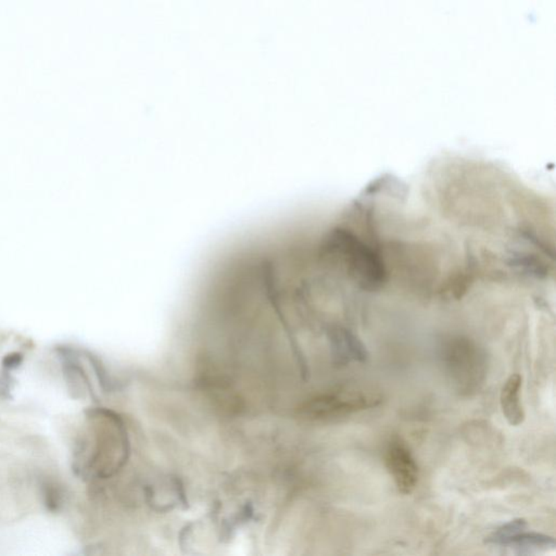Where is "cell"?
Here are the masks:
<instances>
[{
    "label": "cell",
    "mask_w": 556,
    "mask_h": 556,
    "mask_svg": "<svg viewBox=\"0 0 556 556\" xmlns=\"http://www.w3.org/2000/svg\"><path fill=\"white\" fill-rule=\"evenodd\" d=\"M441 352L447 372L461 392L479 388L485 379L486 355L474 340L452 336L443 342Z\"/></svg>",
    "instance_id": "obj_1"
},
{
    "label": "cell",
    "mask_w": 556,
    "mask_h": 556,
    "mask_svg": "<svg viewBox=\"0 0 556 556\" xmlns=\"http://www.w3.org/2000/svg\"><path fill=\"white\" fill-rule=\"evenodd\" d=\"M378 403V399L366 394H325L303 402L297 412L300 417L308 421H332Z\"/></svg>",
    "instance_id": "obj_2"
},
{
    "label": "cell",
    "mask_w": 556,
    "mask_h": 556,
    "mask_svg": "<svg viewBox=\"0 0 556 556\" xmlns=\"http://www.w3.org/2000/svg\"><path fill=\"white\" fill-rule=\"evenodd\" d=\"M386 466L400 493L410 495L419 481V466L408 447L392 441L386 451Z\"/></svg>",
    "instance_id": "obj_3"
},
{
    "label": "cell",
    "mask_w": 556,
    "mask_h": 556,
    "mask_svg": "<svg viewBox=\"0 0 556 556\" xmlns=\"http://www.w3.org/2000/svg\"><path fill=\"white\" fill-rule=\"evenodd\" d=\"M522 382L520 374L511 375L501 390V409L505 419L511 426H520L525 422V411L520 403Z\"/></svg>",
    "instance_id": "obj_4"
},
{
    "label": "cell",
    "mask_w": 556,
    "mask_h": 556,
    "mask_svg": "<svg viewBox=\"0 0 556 556\" xmlns=\"http://www.w3.org/2000/svg\"><path fill=\"white\" fill-rule=\"evenodd\" d=\"M556 546L552 536L538 532H520L515 534L504 546H512L520 550H550Z\"/></svg>",
    "instance_id": "obj_5"
},
{
    "label": "cell",
    "mask_w": 556,
    "mask_h": 556,
    "mask_svg": "<svg viewBox=\"0 0 556 556\" xmlns=\"http://www.w3.org/2000/svg\"><path fill=\"white\" fill-rule=\"evenodd\" d=\"M330 339L332 342V357L336 366H346L352 357L346 339L345 328L334 327L330 330Z\"/></svg>",
    "instance_id": "obj_6"
},
{
    "label": "cell",
    "mask_w": 556,
    "mask_h": 556,
    "mask_svg": "<svg viewBox=\"0 0 556 556\" xmlns=\"http://www.w3.org/2000/svg\"><path fill=\"white\" fill-rule=\"evenodd\" d=\"M527 522L524 518H516L512 522L507 523L503 526L497 528L493 534L486 538L485 543L493 544V546H505L512 536L520 534L526 530Z\"/></svg>",
    "instance_id": "obj_7"
},
{
    "label": "cell",
    "mask_w": 556,
    "mask_h": 556,
    "mask_svg": "<svg viewBox=\"0 0 556 556\" xmlns=\"http://www.w3.org/2000/svg\"><path fill=\"white\" fill-rule=\"evenodd\" d=\"M345 335L352 360H355L360 363H366L369 359V353L362 340L360 339L355 332L347 328H345Z\"/></svg>",
    "instance_id": "obj_8"
},
{
    "label": "cell",
    "mask_w": 556,
    "mask_h": 556,
    "mask_svg": "<svg viewBox=\"0 0 556 556\" xmlns=\"http://www.w3.org/2000/svg\"><path fill=\"white\" fill-rule=\"evenodd\" d=\"M22 361L23 355L21 353H11V355H8L3 359V364L7 369H15V367L19 366L22 363Z\"/></svg>",
    "instance_id": "obj_9"
}]
</instances>
